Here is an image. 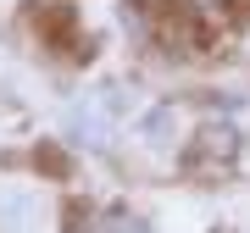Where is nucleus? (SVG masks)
Here are the masks:
<instances>
[{
	"instance_id": "nucleus-2",
	"label": "nucleus",
	"mask_w": 250,
	"mask_h": 233,
	"mask_svg": "<svg viewBox=\"0 0 250 233\" xmlns=\"http://www.w3.org/2000/svg\"><path fill=\"white\" fill-rule=\"evenodd\" d=\"M145 134H150L156 144H167V134H172V106H161V111L145 116Z\"/></svg>"
},
{
	"instance_id": "nucleus-3",
	"label": "nucleus",
	"mask_w": 250,
	"mask_h": 233,
	"mask_svg": "<svg viewBox=\"0 0 250 233\" xmlns=\"http://www.w3.org/2000/svg\"><path fill=\"white\" fill-rule=\"evenodd\" d=\"M95 233H145V222H139V216H128V211H111Z\"/></svg>"
},
{
	"instance_id": "nucleus-1",
	"label": "nucleus",
	"mask_w": 250,
	"mask_h": 233,
	"mask_svg": "<svg viewBox=\"0 0 250 233\" xmlns=\"http://www.w3.org/2000/svg\"><path fill=\"white\" fill-rule=\"evenodd\" d=\"M72 134H78V144H106V134H111V89H100L95 100H83L72 111Z\"/></svg>"
},
{
	"instance_id": "nucleus-4",
	"label": "nucleus",
	"mask_w": 250,
	"mask_h": 233,
	"mask_svg": "<svg viewBox=\"0 0 250 233\" xmlns=\"http://www.w3.org/2000/svg\"><path fill=\"white\" fill-rule=\"evenodd\" d=\"M189 6H206V11H211V6H223V0H189Z\"/></svg>"
}]
</instances>
